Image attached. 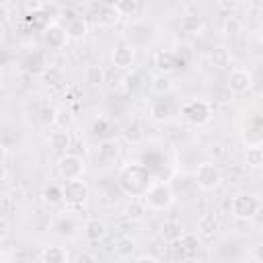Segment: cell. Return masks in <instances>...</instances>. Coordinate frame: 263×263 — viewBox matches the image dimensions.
Segmentation results:
<instances>
[{
    "label": "cell",
    "mask_w": 263,
    "mask_h": 263,
    "mask_svg": "<svg viewBox=\"0 0 263 263\" xmlns=\"http://www.w3.org/2000/svg\"><path fill=\"white\" fill-rule=\"evenodd\" d=\"M152 173L142 162H125L117 173V185L119 189L129 197H142L146 189L152 183Z\"/></svg>",
    "instance_id": "obj_1"
},
{
    "label": "cell",
    "mask_w": 263,
    "mask_h": 263,
    "mask_svg": "<svg viewBox=\"0 0 263 263\" xmlns=\"http://www.w3.org/2000/svg\"><path fill=\"white\" fill-rule=\"evenodd\" d=\"M144 205L152 212H164L175 203V189L166 181H152L146 193L140 197Z\"/></svg>",
    "instance_id": "obj_2"
},
{
    "label": "cell",
    "mask_w": 263,
    "mask_h": 263,
    "mask_svg": "<svg viewBox=\"0 0 263 263\" xmlns=\"http://www.w3.org/2000/svg\"><path fill=\"white\" fill-rule=\"evenodd\" d=\"M90 197V189L86 185V181L80 179H66L64 181V187H62V203L66 205V210L70 212H76V210H82L84 203L88 201Z\"/></svg>",
    "instance_id": "obj_3"
},
{
    "label": "cell",
    "mask_w": 263,
    "mask_h": 263,
    "mask_svg": "<svg viewBox=\"0 0 263 263\" xmlns=\"http://www.w3.org/2000/svg\"><path fill=\"white\" fill-rule=\"evenodd\" d=\"M230 208H232V216H234L236 220L247 222V220L257 218V214H259V210H261V201H259V197H257L255 193L240 191V193H236V195L232 197Z\"/></svg>",
    "instance_id": "obj_4"
},
{
    "label": "cell",
    "mask_w": 263,
    "mask_h": 263,
    "mask_svg": "<svg viewBox=\"0 0 263 263\" xmlns=\"http://www.w3.org/2000/svg\"><path fill=\"white\" fill-rule=\"evenodd\" d=\"M181 119L189 125H205L212 119V105L203 99H191L181 107Z\"/></svg>",
    "instance_id": "obj_5"
},
{
    "label": "cell",
    "mask_w": 263,
    "mask_h": 263,
    "mask_svg": "<svg viewBox=\"0 0 263 263\" xmlns=\"http://www.w3.org/2000/svg\"><path fill=\"white\" fill-rule=\"evenodd\" d=\"M222 181H224V175H222V171H220V166L216 162L203 160V162L197 164V168H195V183H197L199 189L214 191V189H218L222 185Z\"/></svg>",
    "instance_id": "obj_6"
},
{
    "label": "cell",
    "mask_w": 263,
    "mask_h": 263,
    "mask_svg": "<svg viewBox=\"0 0 263 263\" xmlns=\"http://www.w3.org/2000/svg\"><path fill=\"white\" fill-rule=\"evenodd\" d=\"M84 160L82 156L78 154H70V152H64L60 158H58V173L62 179H80L84 175Z\"/></svg>",
    "instance_id": "obj_7"
},
{
    "label": "cell",
    "mask_w": 263,
    "mask_h": 263,
    "mask_svg": "<svg viewBox=\"0 0 263 263\" xmlns=\"http://www.w3.org/2000/svg\"><path fill=\"white\" fill-rule=\"evenodd\" d=\"M111 62L117 70H132L136 64V49L129 43H117L111 51Z\"/></svg>",
    "instance_id": "obj_8"
},
{
    "label": "cell",
    "mask_w": 263,
    "mask_h": 263,
    "mask_svg": "<svg viewBox=\"0 0 263 263\" xmlns=\"http://www.w3.org/2000/svg\"><path fill=\"white\" fill-rule=\"evenodd\" d=\"M226 86H228L230 92L242 95V92H247L253 86V76L245 68H234V70H230V74L226 78Z\"/></svg>",
    "instance_id": "obj_9"
},
{
    "label": "cell",
    "mask_w": 263,
    "mask_h": 263,
    "mask_svg": "<svg viewBox=\"0 0 263 263\" xmlns=\"http://www.w3.org/2000/svg\"><path fill=\"white\" fill-rule=\"evenodd\" d=\"M173 242L177 245L181 257H187V259L197 257V253L201 249V238L197 236V232H181Z\"/></svg>",
    "instance_id": "obj_10"
},
{
    "label": "cell",
    "mask_w": 263,
    "mask_h": 263,
    "mask_svg": "<svg viewBox=\"0 0 263 263\" xmlns=\"http://www.w3.org/2000/svg\"><path fill=\"white\" fill-rule=\"evenodd\" d=\"M66 41H68V33L60 23H49L43 29V43L49 49H62L66 45Z\"/></svg>",
    "instance_id": "obj_11"
},
{
    "label": "cell",
    "mask_w": 263,
    "mask_h": 263,
    "mask_svg": "<svg viewBox=\"0 0 263 263\" xmlns=\"http://www.w3.org/2000/svg\"><path fill=\"white\" fill-rule=\"evenodd\" d=\"M117 158H119V144L115 140H105L97 152V166L111 168L117 162Z\"/></svg>",
    "instance_id": "obj_12"
},
{
    "label": "cell",
    "mask_w": 263,
    "mask_h": 263,
    "mask_svg": "<svg viewBox=\"0 0 263 263\" xmlns=\"http://www.w3.org/2000/svg\"><path fill=\"white\" fill-rule=\"evenodd\" d=\"M220 232V220L216 214L208 212L197 220V236L199 238H214Z\"/></svg>",
    "instance_id": "obj_13"
},
{
    "label": "cell",
    "mask_w": 263,
    "mask_h": 263,
    "mask_svg": "<svg viewBox=\"0 0 263 263\" xmlns=\"http://www.w3.org/2000/svg\"><path fill=\"white\" fill-rule=\"evenodd\" d=\"M82 234H84L86 240L99 242V240H103L107 236V224L103 220H99V218H88L84 222V226H82Z\"/></svg>",
    "instance_id": "obj_14"
},
{
    "label": "cell",
    "mask_w": 263,
    "mask_h": 263,
    "mask_svg": "<svg viewBox=\"0 0 263 263\" xmlns=\"http://www.w3.org/2000/svg\"><path fill=\"white\" fill-rule=\"evenodd\" d=\"M72 146V134L66 129V127H55L51 134H49V148L53 152H68V148Z\"/></svg>",
    "instance_id": "obj_15"
},
{
    "label": "cell",
    "mask_w": 263,
    "mask_h": 263,
    "mask_svg": "<svg viewBox=\"0 0 263 263\" xmlns=\"http://www.w3.org/2000/svg\"><path fill=\"white\" fill-rule=\"evenodd\" d=\"M97 21H99V25L101 27H115L119 21H121V12H119V8L115 6V4H103L101 8H99V12H97Z\"/></svg>",
    "instance_id": "obj_16"
},
{
    "label": "cell",
    "mask_w": 263,
    "mask_h": 263,
    "mask_svg": "<svg viewBox=\"0 0 263 263\" xmlns=\"http://www.w3.org/2000/svg\"><path fill=\"white\" fill-rule=\"evenodd\" d=\"M68 259H70L68 251L64 247H58V245L43 247L39 253V261H43V263H66Z\"/></svg>",
    "instance_id": "obj_17"
},
{
    "label": "cell",
    "mask_w": 263,
    "mask_h": 263,
    "mask_svg": "<svg viewBox=\"0 0 263 263\" xmlns=\"http://www.w3.org/2000/svg\"><path fill=\"white\" fill-rule=\"evenodd\" d=\"M175 66H177V58H175V53H171V51H156L154 53V68L160 72V74H171L173 70H175Z\"/></svg>",
    "instance_id": "obj_18"
},
{
    "label": "cell",
    "mask_w": 263,
    "mask_h": 263,
    "mask_svg": "<svg viewBox=\"0 0 263 263\" xmlns=\"http://www.w3.org/2000/svg\"><path fill=\"white\" fill-rule=\"evenodd\" d=\"M150 88H152L154 95L166 97V95L173 92V80H171L168 74H160V72H158V74H154V76L150 78Z\"/></svg>",
    "instance_id": "obj_19"
},
{
    "label": "cell",
    "mask_w": 263,
    "mask_h": 263,
    "mask_svg": "<svg viewBox=\"0 0 263 263\" xmlns=\"http://www.w3.org/2000/svg\"><path fill=\"white\" fill-rule=\"evenodd\" d=\"M205 29V23L199 14H185L181 18V31L187 35H201Z\"/></svg>",
    "instance_id": "obj_20"
},
{
    "label": "cell",
    "mask_w": 263,
    "mask_h": 263,
    "mask_svg": "<svg viewBox=\"0 0 263 263\" xmlns=\"http://www.w3.org/2000/svg\"><path fill=\"white\" fill-rule=\"evenodd\" d=\"M136 249H138V247H136V240H134L132 236H127V234L117 236V240H115V255H117V257L129 259V257H134Z\"/></svg>",
    "instance_id": "obj_21"
},
{
    "label": "cell",
    "mask_w": 263,
    "mask_h": 263,
    "mask_svg": "<svg viewBox=\"0 0 263 263\" xmlns=\"http://www.w3.org/2000/svg\"><path fill=\"white\" fill-rule=\"evenodd\" d=\"M245 162L249 168L257 171L263 166V148L261 144H249L247 150H245Z\"/></svg>",
    "instance_id": "obj_22"
},
{
    "label": "cell",
    "mask_w": 263,
    "mask_h": 263,
    "mask_svg": "<svg viewBox=\"0 0 263 263\" xmlns=\"http://www.w3.org/2000/svg\"><path fill=\"white\" fill-rule=\"evenodd\" d=\"M171 103L166 99H156L150 103V117L154 121H166L171 117Z\"/></svg>",
    "instance_id": "obj_23"
},
{
    "label": "cell",
    "mask_w": 263,
    "mask_h": 263,
    "mask_svg": "<svg viewBox=\"0 0 263 263\" xmlns=\"http://www.w3.org/2000/svg\"><path fill=\"white\" fill-rule=\"evenodd\" d=\"M66 33H68V39L82 41L86 37V33H88V23L84 18H72L70 25H68V29H66Z\"/></svg>",
    "instance_id": "obj_24"
},
{
    "label": "cell",
    "mask_w": 263,
    "mask_h": 263,
    "mask_svg": "<svg viewBox=\"0 0 263 263\" xmlns=\"http://www.w3.org/2000/svg\"><path fill=\"white\" fill-rule=\"evenodd\" d=\"M105 78H107V74H105V70H103L101 64H88L84 68V80L90 86H101L105 82Z\"/></svg>",
    "instance_id": "obj_25"
},
{
    "label": "cell",
    "mask_w": 263,
    "mask_h": 263,
    "mask_svg": "<svg viewBox=\"0 0 263 263\" xmlns=\"http://www.w3.org/2000/svg\"><path fill=\"white\" fill-rule=\"evenodd\" d=\"M230 60H232V58H230V51H228L226 47H216V49L210 51V62H212V66L218 68V70L230 66Z\"/></svg>",
    "instance_id": "obj_26"
},
{
    "label": "cell",
    "mask_w": 263,
    "mask_h": 263,
    "mask_svg": "<svg viewBox=\"0 0 263 263\" xmlns=\"http://www.w3.org/2000/svg\"><path fill=\"white\" fill-rule=\"evenodd\" d=\"M41 80H43L47 86H60V84H64V74H62L60 68L49 66V68L41 70Z\"/></svg>",
    "instance_id": "obj_27"
},
{
    "label": "cell",
    "mask_w": 263,
    "mask_h": 263,
    "mask_svg": "<svg viewBox=\"0 0 263 263\" xmlns=\"http://www.w3.org/2000/svg\"><path fill=\"white\" fill-rule=\"evenodd\" d=\"M123 138L127 140V142H132V144H138V142H142V138H144V132H142V125H140V121H129L125 127H123Z\"/></svg>",
    "instance_id": "obj_28"
},
{
    "label": "cell",
    "mask_w": 263,
    "mask_h": 263,
    "mask_svg": "<svg viewBox=\"0 0 263 263\" xmlns=\"http://www.w3.org/2000/svg\"><path fill=\"white\" fill-rule=\"evenodd\" d=\"M41 197H43V201L47 205H60L62 203V187H58V185H45Z\"/></svg>",
    "instance_id": "obj_29"
},
{
    "label": "cell",
    "mask_w": 263,
    "mask_h": 263,
    "mask_svg": "<svg viewBox=\"0 0 263 263\" xmlns=\"http://www.w3.org/2000/svg\"><path fill=\"white\" fill-rule=\"evenodd\" d=\"M222 33L226 37H236L238 33H242V21L236 16H226L222 23Z\"/></svg>",
    "instance_id": "obj_30"
},
{
    "label": "cell",
    "mask_w": 263,
    "mask_h": 263,
    "mask_svg": "<svg viewBox=\"0 0 263 263\" xmlns=\"http://www.w3.org/2000/svg\"><path fill=\"white\" fill-rule=\"evenodd\" d=\"M146 205H144V201L140 199L138 201V197H134V201L125 208V218H129V220H140V218H144V214H146Z\"/></svg>",
    "instance_id": "obj_31"
},
{
    "label": "cell",
    "mask_w": 263,
    "mask_h": 263,
    "mask_svg": "<svg viewBox=\"0 0 263 263\" xmlns=\"http://www.w3.org/2000/svg\"><path fill=\"white\" fill-rule=\"evenodd\" d=\"M72 123V111L70 109H55V115H53V125L55 127H70Z\"/></svg>",
    "instance_id": "obj_32"
},
{
    "label": "cell",
    "mask_w": 263,
    "mask_h": 263,
    "mask_svg": "<svg viewBox=\"0 0 263 263\" xmlns=\"http://www.w3.org/2000/svg\"><path fill=\"white\" fill-rule=\"evenodd\" d=\"M0 212L2 216H12L16 212V201L10 195H0Z\"/></svg>",
    "instance_id": "obj_33"
},
{
    "label": "cell",
    "mask_w": 263,
    "mask_h": 263,
    "mask_svg": "<svg viewBox=\"0 0 263 263\" xmlns=\"http://www.w3.org/2000/svg\"><path fill=\"white\" fill-rule=\"evenodd\" d=\"M115 6L119 8L121 16H132L136 12V8H138V0H117Z\"/></svg>",
    "instance_id": "obj_34"
},
{
    "label": "cell",
    "mask_w": 263,
    "mask_h": 263,
    "mask_svg": "<svg viewBox=\"0 0 263 263\" xmlns=\"http://www.w3.org/2000/svg\"><path fill=\"white\" fill-rule=\"evenodd\" d=\"M107 129H109V121L107 119H95V123H92V134L95 136H103V134H107Z\"/></svg>",
    "instance_id": "obj_35"
},
{
    "label": "cell",
    "mask_w": 263,
    "mask_h": 263,
    "mask_svg": "<svg viewBox=\"0 0 263 263\" xmlns=\"http://www.w3.org/2000/svg\"><path fill=\"white\" fill-rule=\"evenodd\" d=\"M53 115H55V109H53V107H47V105H45V107L41 109V121H43V123H53Z\"/></svg>",
    "instance_id": "obj_36"
},
{
    "label": "cell",
    "mask_w": 263,
    "mask_h": 263,
    "mask_svg": "<svg viewBox=\"0 0 263 263\" xmlns=\"http://www.w3.org/2000/svg\"><path fill=\"white\" fill-rule=\"evenodd\" d=\"M218 4H220L222 10H234V8L238 6L236 0H218Z\"/></svg>",
    "instance_id": "obj_37"
},
{
    "label": "cell",
    "mask_w": 263,
    "mask_h": 263,
    "mask_svg": "<svg viewBox=\"0 0 263 263\" xmlns=\"http://www.w3.org/2000/svg\"><path fill=\"white\" fill-rule=\"evenodd\" d=\"M134 259H136L138 263H146V261H148V263H156V261H158L154 255H138V257H134Z\"/></svg>",
    "instance_id": "obj_38"
},
{
    "label": "cell",
    "mask_w": 263,
    "mask_h": 263,
    "mask_svg": "<svg viewBox=\"0 0 263 263\" xmlns=\"http://www.w3.org/2000/svg\"><path fill=\"white\" fill-rule=\"evenodd\" d=\"M6 234H8V222H6L4 216H0V240H2Z\"/></svg>",
    "instance_id": "obj_39"
},
{
    "label": "cell",
    "mask_w": 263,
    "mask_h": 263,
    "mask_svg": "<svg viewBox=\"0 0 263 263\" xmlns=\"http://www.w3.org/2000/svg\"><path fill=\"white\" fill-rule=\"evenodd\" d=\"M6 177H8V168H6V164H4V162H0V183H2V181H6Z\"/></svg>",
    "instance_id": "obj_40"
},
{
    "label": "cell",
    "mask_w": 263,
    "mask_h": 263,
    "mask_svg": "<svg viewBox=\"0 0 263 263\" xmlns=\"http://www.w3.org/2000/svg\"><path fill=\"white\" fill-rule=\"evenodd\" d=\"M8 18V8L4 4H0V23H4Z\"/></svg>",
    "instance_id": "obj_41"
},
{
    "label": "cell",
    "mask_w": 263,
    "mask_h": 263,
    "mask_svg": "<svg viewBox=\"0 0 263 263\" xmlns=\"http://www.w3.org/2000/svg\"><path fill=\"white\" fill-rule=\"evenodd\" d=\"M76 261H80V263H82V261H95V257H92V255H78Z\"/></svg>",
    "instance_id": "obj_42"
},
{
    "label": "cell",
    "mask_w": 263,
    "mask_h": 263,
    "mask_svg": "<svg viewBox=\"0 0 263 263\" xmlns=\"http://www.w3.org/2000/svg\"><path fill=\"white\" fill-rule=\"evenodd\" d=\"M6 160V146L0 142V162H4Z\"/></svg>",
    "instance_id": "obj_43"
},
{
    "label": "cell",
    "mask_w": 263,
    "mask_h": 263,
    "mask_svg": "<svg viewBox=\"0 0 263 263\" xmlns=\"http://www.w3.org/2000/svg\"><path fill=\"white\" fill-rule=\"evenodd\" d=\"M4 259H6V253H4L2 249H0V261H4Z\"/></svg>",
    "instance_id": "obj_44"
},
{
    "label": "cell",
    "mask_w": 263,
    "mask_h": 263,
    "mask_svg": "<svg viewBox=\"0 0 263 263\" xmlns=\"http://www.w3.org/2000/svg\"><path fill=\"white\" fill-rule=\"evenodd\" d=\"M4 86V76H2V72H0V88Z\"/></svg>",
    "instance_id": "obj_45"
},
{
    "label": "cell",
    "mask_w": 263,
    "mask_h": 263,
    "mask_svg": "<svg viewBox=\"0 0 263 263\" xmlns=\"http://www.w3.org/2000/svg\"><path fill=\"white\" fill-rule=\"evenodd\" d=\"M66 2H70V4H78L80 0H66Z\"/></svg>",
    "instance_id": "obj_46"
},
{
    "label": "cell",
    "mask_w": 263,
    "mask_h": 263,
    "mask_svg": "<svg viewBox=\"0 0 263 263\" xmlns=\"http://www.w3.org/2000/svg\"><path fill=\"white\" fill-rule=\"evenodd\" d=\"M138 2H142V0H138Z\"/></svg>",
    "instance_id": "obj_47"
},
{
    "label": "cell",
    "mask_w": 263,
    "mask_h": 263,
    "mask_svg": "<svg viewBox=\"0 0 263 263\" xmlns=\"http://www.w3.org/2000/svg\"><path fill=\"white\" fill-rule=\"evenodd\" d=\"M216 2H218V0H216Z\"/></svg>",
    "instance_id": "obj_48"
}]
</instances>
